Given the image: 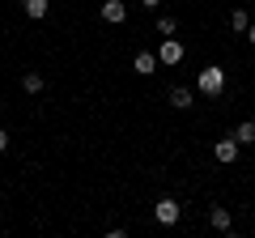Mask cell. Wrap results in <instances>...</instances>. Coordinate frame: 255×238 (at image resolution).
<instances>
[{
	"mask_svg": "<svg viewBox=\"0 0 255 238\" xmlns=\"http://www.w3.org/2000/svg\"><path fill=\"white\" fill-rule=\"evenodd\" d=\"M247 43L255 47V21H251V26H247Z\"/></svg>",
	"mask_w": 255,
	"mask_h": 238,
	"instance_id": "cell-15",
	"label": "cell"
},
{
	"mask_svg": "<svg viewBox=\"0 0 255 238\" xmlns=\"http://www.w3.org/2000/svg\"><path fill=\"white\" fill-rule=\"evenodd\" d=\"M230 136H234L238 145H255V119H243V123H238Z\"/></svg>",
	"mask_w": 255,
	"mask_h": 238,
	"instance_id": "cell-10",
	"label": "cell"
},
{
	"mask_svg": "<svg viewBox=\"0 0 255 238\" xmlns=\"http://www.w3.org/2000/svg\"><path fill=\"white\" fill-rule=\"evenodd\" d=\"M157 64H166V68H174V64H183V43L179 38H162V47H157Z\"/></svg>",
	"mask_w": 255,
	"mask_h": 238,
	"instance_id": "cell-3",
	"label": "cell"
},
{
	"mask_svg": "<svg viewBox=\"0 0 255 238\" xmlns=\"http://www.w3.org/2000/svg\"><path fill=\"white\" fill-rule=\"evenodd\" d=\"M191 102H196V94H191L187 85H174V90H170V107H174V111H187Z\"/></svg>",
	"mask_w": 255,
	"mask_h": 238,
	"instance_id": "cell-9",
	"label": "cell"
},
{
	"mask_svg": "<svg viewBox=\"0 0 255 238\" xmlns=\"http://www.w3.org/2000/svg\"><path fill=\"white\" fill-rule=\"evenodd\" d=\"M140 4H145V9H162V0H140Z\"/></svg>",
	"mask_w": 255,
	"mask_h": 238,
	"instance_id": "cell-16",
	"label": "cell"
},
{
	"mask_svg": "<svg viewBox=\"0 0 255 238\" xmlns=\"http://www.w3.org/2000/svg\"><path fill=\"white\" fill-rule=\"evenodd\" d=\"M221 90H226V68H221V64L200 68V77H196V94H204V98H217Z\"/></svg>",
	"mask_w": 255,
	"mask_h": 238,
	"instance_id": "cell-1",
	"label": "cell"
},
{
	"mask_svg": "<svg viewBox=\"0 0 255 238\" xmlns=\"http://www.w3.org/2000/svg\"><path fill=\"white\" fill-rule=\"evenodd\" d=\"M102 21H111V26L128 21V4L124 0H107V4H102Z\"/></svg>",
	"mask_w": 255,
	"mask_h": 238,
	"instance_id": "cell-7",
	"label": "cell"
},
{
	"mask_svg": "<svg viewBox=\"0 0 255 238\" xmlns=\"http://www.w3.org/2000/svg\"><path fill=\"white\" fill-rule=\"evenodd\" d=\"M209 226L217 230V234H230V230H234V217H230V209L213 204V209H209Z\"/></svg>",
	"mask_w": 255,
	"mask_h": 238,
	"instance_id": "cell-6",
	"label": "cell"
},
{
	"mask_svg": "<svg viewBox=\"0 0 255 238\" xmlns=\"http://www.w3.org/2000/svg\"><path fill=\"white\" fill-rule=\"evenodd\" d=\"M4 149H9V132L0 128V153H4Z\"/></svg>",
	"mask_w": 255,
	"mask_h": 238,
	"instance_id": "cell-14",
	"label": "cell"
},
{
	"mask_svg": "<svg viewBox=\"0 0 255 238\" xmlns=\"http://www.w3.org/2000/svg\"><path fill=\"white\" fill-rule=\"evenodd\" d=\"M153 217H157V226H174V221L183 217V204L174 200V196H162V200L153 204Z\"/></svg>",
	"mask_w": 255,
	"mask_h": 238,
	"instance_id": "cell-2",
	"label": "cell"
},
{
	"mask_svg": "<svg viewBox=\"0 0 255 238\" xmlns=\"http://www.w3.org/2000/svg\"><path fill=\"white\" fill-rule=\"evenodd\" d=\"M132 73H136V77H153V73H157V51H136Z\"/></svg>",
	"mask_w": 255,
	"mask_h": 238,
	"instance_id": "cell-5",
	"label": "cell"
},
{
	"mask_svg": "<svg viewBox=\"0 0 255 238\" xmlns=\"http://www.w3.org/2000/svg\"><path fill=\"white\" fill-rule=\"evenodd\" d=\"M157 34H162V38L179 34V17H170V13H157Z\"/></svg>",
	"mask_w": 255,
	"mask_h": 238,
	"instance_id": "cell-11",
	"label": "cell"
},
{
	"mask_svg": "<svg viewBox=\"0 0 255 238\" xmlns=\"http://www.w3.org/2000/svg\"><path fill=\"white\" fill-rule=\"evenodd\" d=\"M21 9H26L30 21H43L47 13H51V0H21Z\"/></svg>",
	"mask_w": 255,
	"mask_h": 238,
	"instance_id": "cell-8",
	"label": "cell"
},
{
	"mask_svg": "<svg viewBox=\"0 0 255 238\" xmlns=\"http://www.w3.org/2000/svg\"><path fill=\"white\" fill-rule=\"evenodd\" d=\"M247 26H251L247 9H230V30H234V34H247Z\"/></svg>",
	"mask_w": 255,
	"mask_h": 238,
	"instance_id": "cell-12",
	"label": "cell"
},
{
	"mask_svg": "<svg viewBox=\"0 0 255 238\" xmlns=\"http://www.w3.org/2000/svg\"><path fill=\"white\" fill-rule=\"evenodd\" d=\"M43 73H21V90H26V94H43Z\"/></svg>",
	"mask_w": 255,
	"mask_h": 238,
	"instance_id": "cell-13",
	"label": "cell"
},
{
	"mask_svg": "<svg viewBox=\"0 0 255 238\" xmlns=\"http://www.w3.org/2000/svg\"><path fill=\"white\" fill-rule=\"evenodd\" d=\"M238 153H243V145H238L234 136H221L217 145H213V157H217V162H226V166H234Z\"/></svg>",
	"mask_w": 255,
	"mask_h": 238,
	"instance_id": "cell-4",
	"label": "cell"
}]
</instances>
